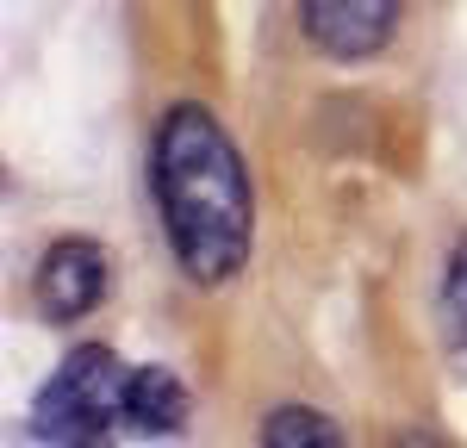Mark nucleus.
Returning <instances> with one entry per match:
<instances>
[{"label":"nucleus","instance_id":"f257e3e1","mask_svg":"<svg viewBox=\"0 0 467 448\" xmlns=\"http://www.w3.org/2000/svg\"><path fill=\"white\" fill-rule=\"evenodd\" d=\"M156 206L193 287H224L250 261V175L206 107H175L156 131Z\"/></svg>","mask_w":467,"mask_h":448},{"label":"nucleus","instance_id":"f03ea898","mask_svg":"<svg viewBox=\"0 0 467 448\" xmlns=\"http://www.w3.org/2000/svg\"><path fill=\"white\" fill-rule=\"evenodd\" d=\"M125 380L107 342H81L63 368L50 373V386L32 405V436L44 443H100L112 423L125 417Z\"/></svg>","mask_w":467,"mask_h":448},{"label":"nucleus","instance_id":"7ed1b4c3","mask_svg":"<svg viewBox=\"0 0 467 448\" xmlns=\"http://www.w3.org/2000/svg\"><path fill=\"white\" fill-rule=\"evenodd\" d=\"M107 299V249L88 237H63L37 261V311L50 324H75Z\"/></svg>","mask_w":467,"mask_h":448},{"label":"nucleus","instance_id":"20e7f679","mask_svg":"<svg viewBox=\"0 0 467 448\" xmlns=\"http://www.w3.org/2000/svg\"><path fill=\"white\" fill-rule=\"evenodd\" d=\"M405 0H299V19L324 56L337 63H361L374 50H387Z\"/></svg>","mask_w":467,"mask_h":448},{"label":"nucleus","instance_id":"39448f33","mask_svg":"<svg viewBox=\"0 0 467 448\" xmlns=\"http://www.w3.org/2000/svg\"><path fill=\"white\" fill-rule=\"evenodd\" d=\"M125 417L144 436H169V430L187 423V386L169 368H138L125 380Z\"/></svg>","mask_w":467,"mask_h":448},{"label":"nucleus","instance_id":"423d86ee","mask_svg":"<svg viewBox=\"0 0 467 448\" xmlns=\"http://www.w3.org/2000/svg\"><path fill=\"white\" fill-rule=\"evenodd\" d=\"M262 443H275V448H324V443H343V436H337L330 417L287 405V411H275V417L262 423Z\"/></svg>","mask_w":467,"mask_h":448},{"label":"nucleus","instance_id":"0eeeda50","mask_svg":"<svg viewBox=\"0 0 467 448\" xmlns=\"http://www.w3.org/2000/svg\"><path fill=\"white\" fill-rule=\"evenodd\" d=\"M442 318H449V336L467 342V237L455 243V261H449V287H442Z\"/></svg>","mask_w":467,"mask_h":448}]
</instances>
